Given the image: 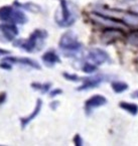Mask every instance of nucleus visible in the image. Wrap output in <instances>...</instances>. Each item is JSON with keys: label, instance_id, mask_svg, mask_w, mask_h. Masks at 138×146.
<instances>
[{"label": "nucleus", "instance_id": "f257e3e1", "mask_svg": "<svg viewBox=\"0 0 138 146\" xmlns=\"http://www.w3.org/2000/svg\"><path fill=\"white\" fill-rule=\"evenodd\" d=\"M48 36L46 30L35 29L27 39H16L13 42L14 46L20 47L26 52H36L41 50L43 41Z\"/></svg>", "mask_w": 138, "mask_h": 146}, {"label": "nucleus", "instance_id": "f03ea898", "mask_svg": "<svg viewBox=\"0 0 138 146\" xmlns=\"http://www.w3.org/2000/svg\"><path fill=\"white\" fill-rule=\"evenodd\" d=\"M58 46L64 52H66V54H68V56H72L78 54L82 50L83 44L78 40L77 35L73 31L69 30L62 35Z\"/></svg>", "mask_w": 138, "mask_h": 146}, {"label": "nucleus", "instance_id": "7ed1b4c3", "mask_svg": "<svg viewBox=\"0 0 138 146\" xmlns=\"http://www.w3.org/2000/svg\"><path fill=\"white\" fill-rule=\"evenodd\" d=\"M0 20L14 24H24L27 22V17L22 11L16 10L9 5H5L0 7Z\"/></svg>", "mask_w": 138, "mask_h": 146}, {"label": "nucleus", "instance_id": "20e7f679", "mask_svg": "<svg viewBox=\"0 0 138 146\" xmlns=\"http://www.w3.org/2000/svg\"><path fill=\"white\" fill-rule=\"evenodd\" d=\"M60 9H62V18L60 19H56V23L60 25V27H69V26L73 25L74 22L76 21V17L71 12L68 5L67 0H60Z\"/></svg>", "mask_w": 138, "mask_h": 146}, {"label": "nucleus", "instance_id": "39448f33", "mask_svg": "<svg viewBox=\"0 0 138 146\" xmlns=\"http://www.w3.org/2000/svg\"><path fill=\"white\" fill-rule=\"evenodd\" d=\"M87 58H88L91 62L95 64L96 66H101V64H106V62H109V64L112 62L109 54L104 50L98 48V47L89 50Z\"/></svg>", "mask_w": 138, "mask_h": 146}, {"label": "nucleus", "instance_id": "423d86ee", "mask_svg": "<svg viewBox=\"0 0 138 146\" xmlns=\"http://www.w3.org/2000/svg\"><path fill=\"white\" fill-rule=\"evenodd\" d=\"M108 100L102 95H94L85 102V112L87 115H90L92 112L97 108L105 106Z\"/></svg>", "mask_w": 138, "mask_h": 146}, {"label": "nucleus", "instance_id": "0eeeda50", "mask_svg": "<svg viewBox=\"0 0 138 146\" xmlns=\"http://www.w3.org/2000/svg\"><path fill=\"white\" fill-rule=\"evenodd\" d=\"M83 82L82 86L79 87L77 90L78 91H87L91 90V89H95L99 87L103 82L106 81V77L102 75H97L94 77H89V78H83L81 79Z\"/></svg>", "mask_w": 138, "mask_h": 146}, {"label": "nucleus", "instance_id": "6e6552de", "mask_svg": "<svg viewBox=\"0 0 138 146\" xmlns=\"http://www.w3.org/2000/svg\"><path fill=\"white\" fill-rule=\"evenodd\" d=\"M0 33L7 41L14 40L18 35V28L14 23H3L0 24Z\"/></svg>", "mask_w": 138, "mask_h": 146}, {"label": "nucleus", "instance_id": "1a4fd4ad", "mask_svg": "<svg viewBox=\"0 0 138 146\" xmlns=\"http://www.w3.org/2000/svg\"><path fill=\"white\" fill-rule=\"evenodd\" d=\"M3 60H6L12 64H22V66H28V67L33 68L34 70H40V66L39 64H37V62L35 60H30L27 58H15V56H6V58H3Z\"/></svg>", "mask_w": 138, "mask_h": 146}, {"label": "nucleus", "instance_id": "9d476101", "mask_svg": "<svg viewBox=\"0 0 138 146\" xmlns=\"http://www.w3.org/2000/svg\"><path fill=\"white\" fill-rule=\"evenodd\" d=\"M41 107H42V101L40 99H37L36 104H35V107L33 109V111L28 115L27 117H22L20 118V125H21V129H25L26 126L29 124L33 120H34L37 117V115L39 114V112L41 110Z\"/></svg>", "mask_w": 138, "mask_h": 146}, {"label": "nucleus", "instance_id": "9b49d317", "mask_svg": "<svg viewBox=\"0 0 138 146\" xmlns=\"http://www.w3.org/2000/svg\"><path fill=\"white\" fill-rule=\"evenodd\" d=\"M124 32L122 29H117V28H107L103 33V41L106 43H110L114 40L120 38Z\"/></svg>", "mask_w": 138, "mask_h": 146}, {"label": "nucleus", "instance_id": "f8f14e48", "mask_svg": "<svg viewBox=\"0 0 138 146\" xmlns=\"http://www.w3.org/2000/svg\"><path fill=\"white\" fill-rule=\"evenodd\" d=\"M41 60L44 62L45 66H48V67H54L56 64H60V62H62L60 56L54 52H52V50L45 52V54L41 56Z\"/></svg>", "mask_w": 138, "mask_h": 146}, {"label": "nucleus", "instance_id": "ddd939ff", "mask_svg": "<svg viewBox=\"0 0 138 146\" xmlns=\"http://www.w3.org/2000/svg\"><path fill=\"white\" fill-rule=\"evenodd\" d=\"M119 107L123 109L124 111L128 112L132 116H136L138 114V105L134 103H128V102H120Z\"/></svg>", "mask_w": 138, "mask_h": 146}, {"label": "nucleus", "instance_id": "4468645a", "mask_svg": "<svg viewBox=\"0 0 138 146\" xmlns=\"http://www.w3.org/2000/svg\"><path fill=\"white\" fill-rule=\"evenodd\" d=\"M111 87H112V90L116 94H121V93L125 92L129 88L128 84H126L124 82H120V81H114V82H112L111 83Z\"/></svg>", "mask_w": 138, "mask_h": 146}, {"label": "nucleus", "instance_id": "2eb2a0df", "mask_svg": "<svg viewBox=\"0 0 138 146\" xmlns=\"http://www.w3.org/2000/svg\"><path fill=\"white\" fill-rule=\"evenodd\" d=\"M14 5H16L17 7H21V8L23 9H26V10L30 11V12H39L40 11V7L38 6V5L34 4V3H19L17 2V1H15L14 2Z\"/></svg>", "mask_w": 138, "mask_h": 146}, {"label": "nucleus", "instance_id": "dca6fc26", "mask_svg": "<svg viewBox=\"0 0 138 146\" xmlns=\"http://www.w3.org/2000/svg\"><path fill=\"white\" fill-rule=\"evenodd\" d=\"M31 88L33 90H37L41 93V94H45L50 90L52 84L50 83H45V84H39V83H31Z\"/></svg>", "mask_w": 138, "mask_h": 146}, {"label": "nucleus", "instance_id": "f3484780", "mask_svg": "<svg viewBox=\"0 0 138 146\" xmlns=\"http://www.w3.org/2000/svg\"><path fill=\"white\" fill-rule=\"evenodd\" d=\"M127 41L129 44L138 47V30H133L128 35Z\"/></svg>", "mask_w": 138, "mask_h": 146}, {"label": "nucleus", "instance_id": "a211bd4d", "mask_svg": "<svg viewBox=\"0 0 138 146\" xmlns=\"http://www.w3.org/2000/svg\"><path fill=\"white\" fill-rule=\"evenodd\" d=\"M82 70L84 73L92 74L97 71V66H96L95 64H93V62H92V64H91V62H86V64H84V66H83Z\"/></svg>", "mask_w": 138, "mask_h": 146}, {"label": "nucleus", "instance_id": "6ab92c4d", "mask_svg": "<svg viewBox=\"0 0 138 146\" xmlns=\"http://www.w3.org/2000/svg\"><path fill=\"white\" fill-rule=\"evenodd\" d=\"M63 77L65 78L68 81H71V82H79L81 81V78H79L75 74H69V73H63Z\"/></svg>", "mask_w": 138, "mask_h": 146}, {"label": "nucleus", "instance_id": "aec40b11", "mask_svg": "<svg viewBox=\"0 0 138 146\" xmlns=\"http://www.w3.org/2000/svg\"><path fill=\"white\" fill-rule=\"evenodd\" d=\"M12 64H10L9 62H6V60H3L2 62H0V68L3 70H6V71H10L12 69Z\"/></svg>", "mask_w": 138, "mask_h": 146}, {"label": "nucleus", "instance_id": "412c9836", "mask_svg": "<svg viewBox=\"0 0 138 146\" xmlns=\"http://www.w3.org/2000/svg\"><path fill=\"white\" fill-rule=\"evenodd\" d=\"M74 143L76 146H82L83 145V139L81 137L80 134H76L75 137H74Z\"/></svg>", "mask_w": 138, "mask_h": 146}, {"label": "nucleus", "instance_id": "4be33fe9", "mask_svg": "<svg viewBox=\"0 0 138 146\" xmlns=\"http://www.w3.org/2000/svg\"><path fill=\"white\" fill-rule=\"evenodd\" d=\"M62 93H63V91L60 90V89H54V90H52V91H50V97L54 98V97L60 95Z\"/></svg>", "mask_w": 138, "mask_h": 146}, {"label": "nucleus", "instance_id": "5701e85b", "mask_svg": "<svg viewBox=\"0 0 138 146\" xmlns=\"http://www.w3.org/2000/svg\"><path fill=\"white\" fill-rule=\"evenodd\" d=\"M6 96H7V94L5 92L0 93V105H2V104L6 101Z\"/></svg>", "mask_w": 138, "mask_h": 146}, {"label": "nucleus", "instance_id": "b1692460", "mask_svg": "<svg viewBox=\"0 0 138 146\" xmlns=\"http://www.w3.org/2000/svg\"><path fill=\"white\" fill-rule=\"evenodd\" d=\"M58 104H60V102H58V101H54V102H52V103H50V109L56 110V107L58 106Z\"/></svg>", "mask_w": 138, "mask_h": 146}, {"label": "nucleus", "instance_id": "393cba45", "mask_svg": "<svg viewBox=\"0 0 138 146\" xmlns=\"http://www.w3.org/2000/svg\"><path fill=\"white\" fill-rule=\"evenodd\" d=\"M7 54H10V52H9V50H2V48H0V56H7Z\"/></svg>", "mask_w": 138, "mask_h": 146}, {"label": "nucleus", "instance_id": "a878e982", "mask_svg": "<svg viewBox=\"0 0 138 146\" xmlns=\"http://www.w3.org/2000/svg\"><path fill=\"white\" fill-rule=\"evenodd\" d=\"M131 98L132 99H138V90L134 91L133 93L131 94Z\"/></svg>", "mask_w": 138, "mask_h": 146}]
</instances>
